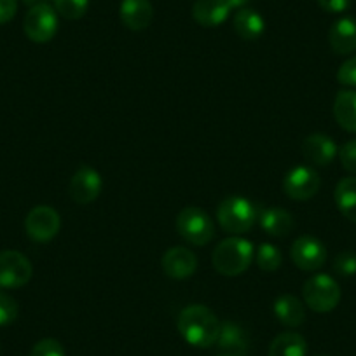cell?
Masks as SVG:
<instances>
[{"label":"cell","mask_w":356,"mask_h":356,"mask_svg":"<svg viewBox=\"0 0 356 356\" xmlns=\"http://www.w3.org/2000/svg\"><path fill=\"white\" fill-rule=\"evenodd\" d=\"M220 325L217 314L210 307L201 306V304L184 307L177 320V328L184 341L201 349L217 344Z\"/></svg>","instance_id":"cell-1"},{"label":"cell","mask_w":356,"mask_h":356,"mask_svg":"<svg viewBox=\"0 0 356 356\" xmlns=\"http://www.w3.org/2000/svg\"><path fill=\"white\" fill-rule=\"evenodd\" d=\"M253 257H255V248L253 243L239 236L224 239L218 243L211 255L215 271L220 273L222 276H239L252 266Z\"/></svg>","instance_id":"cell-2"},{"label":"cell","mask_w":356,"mask_h":356,"mask_svg":"<svg viewBox=\"0 0 356 356\" xmlns=\"http://www.w3.org/2000/svg\"><path fill=\"white\" fill-rule=\"evenodd\" d=\"M259 210L243 196L225 197L217 208V222L229 234H245L255 225Z\"/></svg>","instance_id":"cell-3"},{"label":"cell","mask_w":356,"mask_h":356,"mask_svg":"<svg viewBox=\"0 0 356 356\" xmlns=\"http://www.w3.org/2000/svg\"><path fill=\"white\" fill-rule=\"evenodd\" d=\"M304 302L314 313H330L341 302V286L332 276L320 273L302 285Z\"/></svg>","instance_id":"cell-4"},{"label":"cell","mask_w":356,"mask_h":356,"mask_svg":"<svg viewBox=\"0 0 356 356\" xmlns=\"http://www.w3.org/2000/svg\"><path fill=\"white\" fill-rule=\"evenodd\" d=\"M177 231L189 245L204 246L215 238V222L197 207H186L177 217Z\"/></svg>","instance_id":"cell-5"},{"label":"cell","mask_w":356,"mask_h":356,"mask_svg":"<svg viewBox=\"0 0 356 356\" xmlns=\"http://www.w3.org/2000/svg\"><path fill=\"white\" fill-rule=\"evenodd\" d=\"M58 25H60V22H58L56 9L46 2H40V4L32 6L29 9L25 22H23V30L32 42L46 44L54 39Z\"/></svg>","instance_id":"cell-6"},{"label":"cell","mask_w":356,"mask_h":356,"mask_svg":"<svg viewBox=\"0 0 356 356\" xmlns=\"http://www.w3.org/2000/svg\"><path fill=\"white\" fill-rule=\"evenodd\" d=\"M33 267L23 253L16 250L0 252V290H15L32 280Z\"/></svg>","instance_id":"cell-7"},{"label":"cell","mask_w":356,"mask_h":356,"mask_svg":"<svg viewBox=\"0 0 356 356\" xmlns=\"http://www.w3.org/2000/svg\"><path fill=\"white\" fill-rule=\"evenodd\" d=\"M61 218L54 208L47 204L32 208L25 218V231L29 238L35 243H47L60 232Z\"/></svg>","instance_id":"cell-8"},{"label":"cell","mask_w":356,"mask_h":356,"mask_svg":"<svg viewBox=\"0 0 356 356\" xmlns=\"http://www.w3.org/2000/svg\"><path fill=\"white\" fill-rule=\"evenodd\" d=\"M320 186L321 180L318 171L314 168L306 166V164L292 168L283 180V191L293 201L311 200L318 194Z\"/></svg>","instance_id":"cell-9"},{"label":"cell","mask_w":356,"mask_h":356,"mask_svg":"<svg viewBox=\"0 0 356 356\" xmlns=\"http://www.w3.org/2000/svg\"><path fill=\"white\" fill-rule=\"evenodd\" d=\"M327 248L323 243L314 236H300L293 241L290 248V257L302 271H318L327 262Z\"/></svg>","instance_id":"cell-10"},{"label":"cell","mask_w":356,"mask_h":356,"mask_svg":"<svg viewBox=\"0 0 356 356\" xmlns=\"http://www.w3.org/2000/svg\"><path fill=\"white\" fill-rule=\"evenodd\" d=\"M102 189H104V180L102 175L91 166H81L74 173L68 184V194L72 201L77 204H89L98 200Z\"/></svg>","instance_id":"cell-11"},{"label":"cell","mask_w":356,"mask_h":356,"mask_svg":"<svg viewBox=\"0 0 356 356\" xmlns=\"http://www.w3.org/2000/svg\"><path fill=\"white\" fill-rule=\"evenodd\" d=\"M197 257L193 250L173 246L163 255V271L171 280H187L196 273Z\"/></svg>","instance_id":"cell-12"},{"label":"cell","mask_w":356,"mask_h":356,"mask_svg":"<svg viewBox=\"0 0 356 356\" xmlns=\"http://www.w3.org/2000/svg\"><path fill=\"white\" fill-rule=\"evenodd\" d=\"M302 154L313 166H328L337 157L339 149L334 140L325 133H313L302 142Z\"/></svg>","instance_id":"cell-13"},{"label":"cell","mask_w":356,"mask_h":356,"mask_svg":"<svg viewBox=\"0 0 356 356\" xmlns=\"http://www.w3.org/2000/svg\"><path fill=\"white\" fill-rule=\"evenodd\" d=\"M119 18L126 29L133 32H142L152 23V4L149 0H122L119 8Z\"/></svg>","instance_id":"cell-14"},{"label":"cell","mask_w":356,"mask_h":356,"mask_svg":"<svg viewBox=\"0 0 356 356\" xmlns=\"http://www.w3.org/2000/svg\"><path fill=\"white\" fill-rule=\"evenodd\" d=\"M231 11L229 0H196L193 6V18L201 26L215 29L229 18Z\"/></svg>","instance_id":"cell-15"},{"label":"cell","mask_w":356,"mask_h":356,"mask_svg":"<svg viewBox=\"0 0 356 356\" xmlns=\"http://www.w3.org/2000/svg\"><path fill=\"white\" fill-rule=\"evenodd\" d=\"M328 44L335 54H353L356 51V19L351 16L337 19L328 30Z\"/></svg>","instance_id":"cell-16"},{"label":"cell","mask_w":356,"mask_h":356,"mask_svg":"<svg viewBox=\"0 0 356 356\" xmlns=\"http://www.w3.org/2000/svg\"><path fill=\"white\" fill-rule=\"evenodd\" d=\"M257 222L266 231V234L273 236V238H285L296 229L293 215L283 208H262L259 210Z\"/></svg>","instance_id":"cell-17"},{"label":"cell","mask_w":356,"mask_h":356,"mask_svg":"<svg viewBox=\"0 0 356 356\" xmlns=\"http://www.w3.org/2000/svg\"><path fill=\"white\" fill-rule=\"evenodd\" d=\"M217 346L222 353H229L234 356H245L248 351V335L234 321H224L220 325Z\"/></svg>","instance_id":"cell-18"},{"label":"cell","mask_w":356,"mask_h":356,"mask_svg":"<svg viewBox=\"0 0 356 356\" xmlns=\"http://www.w3.org/2000/svg\"><path fill=\"white\" fill-rule=\"evenodd\" d=\"M273 311H275V316L278 318V321L285 327H300V325L306 321V309H304V302L300 299H297L296 296H290V293H285V296H280L278 299L275 300V306H273Z\"/></svg>","instance_id":"cell-19"},{"label":"cell","mask_w":356,"mask_h":356,"mask_svg":"<svg viewBox=\"0 0 356 356\" xmlns=\"http://www.w3.org/2000/svg\"><path fill=\"white\" fill-rule=\"evenodd\" d=\"M232 26H234V32L243 40H257L266 32V22L252 8L239 9L234 15V19H232Z\"/></svg>","instance_id":"cell-20"},{"label":"cell","mask_w":356,"mask_h":356,"mask_svg":"<svg viewBox=\"0 0 356 356\" xmlns=\"http://www.w3.org/2000/svg\"><path fill=\"white\" fill-rule=\"evenodd\" d=\"M334 118L342 129L356 133V91H339L334 100Z\"/></svg>","instance_id":"cell-21"},{"label":"cell","mask_w":356,"mask_h":356,"mask_svg":"<svg viewBox=\"0 0 356 356\" xmlns=\"http://www.w3.org/2000/svg\"><path fill=\"white\" fill-rule=\"evenodd\" d=\"M339 211L356 224V177H346L337 184L334 193Z\"/></svg>","instance_id":"cell-22"},{"label":"cell","mask_w":356,"mask_h":356,"mask_svg":"<svg viewBox=\"0 0 356 356\" xmlns=\"http://www.w3.org/2000/svg\"><path fill=\"white\" fill-rule=\"evenodd\" d=\"M306 339L297 332H283L269 346V356H306Z\"/></svg>","instance_id":"cell-23"},{"label":"cell","mask_w":356,"mask_h":356,"mask_svg":"<svg viewBox=\"0 0 356 356\" xmlns=\"http://www.w3.org/2000/svg\"><path fill=\"white\" fill-rule=\"evenodd\" d=\"M253 259H255L259 269H262V271L266 273L276 271V269H280L283 264L282 252H280L278 246L271 245V243H262V245L257 248Z\"/></svg>","instance_id":"cell-24"},{"label":"cell","mask_w":356,"mask_h":356,"mask_svg":"<svg viewBox=\"0 0 356 356\" xmlns=\"http://www.w3.org/2000/svg\"><path fill=\"white\" fill-rule=\"evenodd\" d=\"M54 9L65 19H81L89 8V0H53Z\"/></svg>","instance_id":"cell-25"},{"label":"cell","mask_w":356,"mask_h":356,"mask_svg":"<svg viewBox=\"0 0 356 356\" xmlns=\"http://www.w3.org/2000/svg\"><path fill=\"white\" fill-rule=\"evenodd\" d=\"M334 271L335 275L342 278H351L356 275V253L342 252L335 257L334 260Z\"/></svg>","instance_id":"cell-26"},{"label":"cell","mask_w":356,"mask_h":356,"mask_svg":"<svg viewBox=\"0 0 356 356\" xmlns=\"http://www.w3.org/2000/svg\"><path fill=\"white\" fill-rule=\"evenodd\" d=\"M18 302L8 293L0 292V327L11 325L18 318Z\"/></svg>","instance_id":"cell-27"},{"label":"cell","mask_w":356,"mask_h":356,"mask_svg":"<svg viewBox=\"0 0 356 356\" xmlns=\"http://www.w3.org/2000/svg\"><path fill=\"white\" fill-rule=\"evenodd\" d=\"M30 356H65V349L56 339H42L33 346Z\"/></svg>","instance_id":"cell-28"},{"label":"cell","mask_w":356,"mask_h":356,"mask_svg":"<svg viewBox=\"0 0 356 356\" xmlns=\"http://www.w3.org/2000/svg\"><path fill=\"white\" fill-rule=\"evenodd\" d=\"M339 159H341L342 168L346 171L356 175V138L349 140L339 149Z\"/></svg>","instance_id":"cell-29"},{"label":"cell","mask_w":356,"mask_h":356,"mask_svg":"<svg viewBox=\"0 0 356 356\" xmlns=\"http://www.w3.org/2000/svg\"><path fill=\"white\" fill-rule=\"evenodd\" d=\"M337 81L349 88H356V56H351L341 65L337 72Z\"/></svg>","instance_id":"cell-30"},{"label":"cell","mask_w":356,"mask_h":356,"mask_svg":"<svg viewBox=\"0 0 356 356\" xmlns=\"http://www.w3.org/2000/svg\"><path fill=\"white\" fill-rule=\"evenodd\" d=\"M318 6L332 15H341V13L348 11L351 0H318Z\"/></svg>","instance_id":"cell-31"},{"label":"cell","mask_w":356,"mask_h":356,"mask_svg":"<svg viewBox=\"0 0 356 356\" xmlns=\"http://www.w3.org/2000/svg\"><path fill=\"white\" fill-rule=\"evenodd\" d=\"M18 11V0H0V25L9 23Z\"/></svg>","instance_id":"cell-32"},{"label":"cell","mask_w":356,"mask_h":356,"mask_svg":"<svg viewBox=\"0 0 356 356\" xmlns=\"http://www.w3.org/2000/svg\"><path fill=\"white\" fill-rule=\"evenodd\" d=\"M229 2H231V8L232 9H243V8H246V6H248V2L250 0H229Z\"/></svg>","instance_id":"cell-33"},{"label":"cell","mask_w":356,"mask_h":356,"mask_svg":"<svg viewBox=\"0 0 356 356\" xmlns=\"http://www.w3.org/2000/svg\"><path fill=\"white\" fill-rule=\"evenodd\" d=\"M217 356H234V355H229V353H218Z\"/></svg>","instance_id":"cell-34"},{"label":"cell","mask_w":356,"mask_h":356,"mask_svg":"<svg viewBox=\"0 0 356 356\" xmlns=\"http://www.w3.org/2000/svg\"><path fill=\"white\" fill-rule=\"evenodd\" d=\"M320 356H325V355H320Z\"/></svg>","instance_id":"cell-35"}]
</instances>
